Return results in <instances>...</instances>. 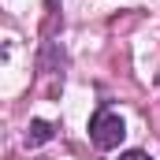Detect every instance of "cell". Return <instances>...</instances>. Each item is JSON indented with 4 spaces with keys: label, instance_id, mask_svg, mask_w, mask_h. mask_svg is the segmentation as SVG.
<instances>
[{
    "label": "cell",
    "instance_id": "2",
    "mask_svg": "<svg viewBox=\"0 0 160 160\" xmlns=\"http://www.w3.org/2000/svg\"><path fill=\"white\" fill-rule=\"evenodd\" d=\"M52 138V123H45V119H34L30 123V130H26V145H45Z\"/></svg>",
    "mask_w": 160,
    "mask_h": 160
},
{
    "label": "cell",
    "instance_id": "3",
    "mask_svg": "<svg viewBox=\"0 0 160 160\" xmlns=\"http://www.w3.org/2000/svg\"><path fill=\"white\" fill-rule=\"evenodd\" d=\"M119 160H153V157H145V153H142V149H130V153H123Z\"/></svg>",
    "mask_w": 160,
    "mask_h": 160
},
{
    "label": "cell",
    "instance_id": "1",
    "mask_svg": "<svg viewBox=\"0 0 160 160\" xmlns=\"http://www.w3.org/2000/svg\"><path fill=\"white\" fill-rule=\"evenodd\" d=\"M123 134H127V127H123V119L112 108H101V112L89 119V142H93L97 149H116L123 142Z\"/></svg>",
    "mask_w": 160,
    "mask_h": 160
}]
</instances>
